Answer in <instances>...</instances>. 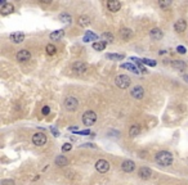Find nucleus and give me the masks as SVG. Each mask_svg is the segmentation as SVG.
Instances as JSON below:
<instances>
[{
    "label": "nucleus",
    "instance_id": "1",
    "mask_svg": "<svg viewBox=\"0 0 188 185\" xmlns=\"http://www.w3.org/2000/svg\"><path fill=\"white\" fill-rule=\"evenodd\" d=\"M155 160L161 166H170L173 163V154L166 151H161L155 156Z\"/></svg>",
    "mask_w": 188,
    "mask_h": 185
},
{
    "label": "nucleus",
    "instance_id": "2",
    "mask_svg": "<svg viewBox=\"0 0 188 185\" xmlns=\"http://www.w3.org/2000/svg\"><path fill=\"white\" fill-rule=\"evenodd\" d=\"M115 84L120 87V89H128L132 84V80L130 77L128 75H119L116 78H115Z\"/></svg>",
    "mask_w": 188,
    "mask_h": 185
},
{
    "label": "nucleus",
    "instance_id": "3",
    "mask_svg": "<svg viewBox=\"0 0 188 185\" xmlns=\"http://www.w3.org/2000/svg\"><path fill=\"white\" fill-rule=\"evenodd\" d=\"M97 121V113L93 111H87L83 116V122L85 126H92Z\"/></svg>",
    "mask_w": 188,
    "mask_h": 185
},
{
    "label": "nucleus",
    "instance_id": "4",
    "mask_svg": "<svg viewBox=\"0 0 188 185\" xmlns=\"http://www.w3.org/2000/svg\"><path fill=\"white\" fill-rule=\"evenodd\" d=\"M79 105V100L75 98V96H68V98L65 99V107L68 111H75Z\"/></svg>",
    "mask_w": 188,
    "mask_h": 185
},
{
    "label": "nucleus",
    "instance_id": "5",
    "mask_svg": "<svg viewBox=\"0 0 188 185\" xmlns=\"http://www.w3.org/2000/svg\"><path fill=\"white\" fill-rule=\"evenodd\" d=\"M32 143L35 144L36 147H43V145L47 143V136H45V134L36 133L35 135L32 136Z\"/></svg>",
    "mask_w": 188,
    "mask_h": 185
},
{
    "label": "nucleus",
    "instance_id": "6",
    "mask_svg": "<svg viewBox=\"0 0 188 185\" xmlns=\"http://www.w3.org/2000/svg\"><path fill=\"white\" fill-rule=\"evenodd\" d=\"M96 169H97L98 172L105 174V172H107V171L110 170V163H108L106 160H99V161H97V163H96Z\"/></svg>",
    "mask_w": 188,
    "mask_h": 185
},
{
    "label": "nucleus",
    "instance_id": "7",
    "mask_svg": "<svg viewBox=\"0 0 188 185\" xmlns=\"http://www.w3.org/2000/svg\"><path fill=\"white\" fill-rule=\"evenodd\" d=\"M72 69L76 72V73H85L88 69V66L87 63H84V62H75V63L72 64Z\"/></svg>",
    "mask_w": 188,
    "mask_h": 185
},
{
    "label": "nucleus",
    "instance_id": "8",
    "mask_svg": "<svg viewBox=\"0 0 188 185\" xmlns=\"http://www.w3.org/2000/svg\"><path fill=\"white\" fill-rule=\"evenodd\" d=\"M107 8H108V11H110V12L116 13V12L120 11V8H121V3H120V2H117V0H110V2L107 3Z\"/></svg>",
    "mask_w": 188,
    "mask_h": 185
},
{
    "label": "nucleus",
    "instance_id": "9",
    "mask_svg": "<svg viewBox=\"0 0 188 185\" xmlns=\"http://www.w3.org/2000/svg\"><path fill=\"white\" fill-rule=\"evenodd\" d=\"M30 58H31V54H30V51L26 50V49H22V50H20L18 53H17V60L18 62H27Z\"/></svg>",
    "mask_w": 188,
    "mask_h": 185
},
{
    "label": "nucleus",
    "instance_id": "10",
    "mask_svg": "<svg viewBox=\"0 0 188 185\" xmlns=\"http://www.w3.org/2000/svg\"><path fill=\"white\" fill-rule=\"evenodd\" d=\"M138 175H139L141 179L148 180L152 176V171H151V169H148V167H141L139 171H138Z\"/></svg>",
    "mask_w": 188,
    "mask_h": 185
},
{
    "label": "nucleus",
    "instance_id": "11",
    "mask_svg": "<svg viewBox=\"0 0 188 185\" xmlns=\"http://www.w3.org/2000/svg\"><path fill=\"white\" fill-rule=\"evenodd\" d=\"M130 94H132L133 98H135V99H142L143 96H144V89H143L142 86H135L134 89L130 91Z\"/></svg>",
    "mask_w": 188,
    "mask_h": 185
},
{
    "label": "nucleus",
    "instance_id": "12",
    "mask_svg": "<svg viewBox=\"0 0 188 185\" xmlns=\"http://www.w3.org/2000/svg\"><path fill=\"white\" fill-rule=\"evenodd\" d=\"M121 169H123L125 172H132V171H134V169H135V163H134L133 161H130V160H126V161H124V162L121 163Z\"/></svg>",
    "mask_w": 188,
    "mask_h": 185
},
{
    "label": "nucleus",
    "instance_id": "13",
    "mask_svg": "<svg viewBox=\"0 0 188 185\" xmlns=\"http://www.w3.org/2000/svg\"><path fill=\"white\" fill-rule=\"evenodd\" d=\"M9 39L14 44H21L25 40V33H22V32H14V33H12L11 36H9Z\"/></svg>",
    "mask_w": 188,
    "mask_h": 185
},
{
    "label": "nucleus",
    "instance_id": "14",
    "mask_svg": "<svg viewBox=\"0 0 188 185\" xmlns=\"http://www.w3.org/2000/svg\"><path fill=\"white\" fill-rule=\"evenodd\" d=\"M186 29H187V22L184 20H179L174 24V30L177 32H183V31H186Z\"/></svg>",
    "mask_w": 188,
    "mask_h": 185
},
{
    "label": "nucleus",
    "instance_id": "15",
    "mask_svg": "<svg viewBox=\"0 0 188 185\" xmlns=\"http://www.w3.org/2000/svg\"><path fill=\"white\" fill-rule=\"evenodd\" d=\"M150 36L152 39H155V40H160V39H162V36H164V32H162L160 29H152L150 31Z\"/></svg>",
    "mask_w": 188,
    "mask_h": 185
},
{
    "label": "nucleus",
    "instance_id": "16",
    "mask_svg": "<svg viewBox=\"0 0 188 185\" xmlns=\"http://www.w3.org/2000/svg\"><path fill=\"white\" fill-rule=\"evenodd\" d=\"M14 9V7L11 4V3H5L3 7H2V9H0V13H2L3 15H8V14H11Z\"/></svg>",
    "mask_w": 188,
    "mask_h": 185
},
{
    "label": "nucleus",
    "instance_id": "17",
    "mask_svg": "<svg viewBox=\"0 0 188 185\" xmlns=\"http://www.w3.org/2000/svg\"><path fill=\"white\" fill-rule=\"evenodd\" d=\"M56 165L59 166V167H65V166L68 165V160H67L65 156H58V157L56 158Z\"/></svg>",
    "mask_w": 188,
    "mask_h": 185
},
{
    "label": "nucleus",
    "instance_id": "18",
    "mask_svg": "<svg viewBox=\"0 0 188 185\" xmlns=\"http://www.w3.org/2000/svg\"><path fill=\"white\" fill-rule=\"evenodd\" d=\"M172 66H173L174 68L179 69V71H184V69H186V67H187L186 62H183V60H174L173 63H172Z\"/></svg>",
    "mask_w": 188,
    "mask_h": 185
},
{
    "label": "nucleus",
    "instance_id": "19",
    "mask_svg": "<svg viewBox=\"0 0 188 185\" xmlns=\"http://www.w3.org/2000/svg\"><path fill=\"white\" fill-rule=\"evenodd\" d=\"M120 35H121V37H123L124 40H129V39L133 36V31H132L130 29H123V30L120 31Z\"/></svg>",
    "mask_w": 188,
    "mask_h": 185
},
{
    "label": "nucleus",
    "instance_id": "20",
    "mask_svg": "<svg viewBox=\"0 0 188 185\" xmlns=\"http://www.w3.org/2000/svg\"><path fill=\"white\" fill-rule=\"evenodd\" d=\"M107 44L105 41H97V42H93V49H96L97 51H103L106 49Z\"/></svg>",
    "mask_w": 188,
    "mask_h": 185
},
{
    "label": "nucleus",
    "instance_id": "21",
    "mask_svg": "<svg viewBox=\"0 0 188 185\" xmlns=\"http://www.w3.org/2000/svg\"><path fill=\"white\" fill-rule=\"evenodd\" d=\"M63 35H65L63 30H57V31L50 33V40H59V39H62Z\"/></svg>",
    "mask_w": 188,
    "mask_h": 185
},
{
    "label": "nucleus",
    "instance_id": "22",
    "mask_svg": "<svg viewBox=\"0 0 188 185\" xmlns=\"http://www.w3.org/2000/svg\"><path fill=\"white\" fill-rule=\"evenodd\" d=\"M78 23H79V26L85 27V26L90 24V20H89V17H87V15H80L78 18Z\"/></svg>",
    "mask_w": 188,
    "mask_h": 185
},
{
    "label": "nucleus",
    "instance_id": "23",
    "mask_svg": "<svg viewBox=\"0 0 188 185\" xmlns=\"http://www.w3.org/2000/svg\"><path fill=\"white\" fill-rule=\"evenodd\" d=\"M98 36L96 33H93L90 31H87V33H85V36H84V41L85 42H89V41H93V40H97Z\"/></svg>",
    "mask_w": 188,
    "mask_h": 185
},
{
    "label": "nucleus",
    "instance_id": "24",
    "mask_svg": "<svg viewBox=\"0 0 188 185\" xmlns=\"http://www.w3.org/2000/svg\"><path fill=\"white\" fill-rule=\"evenodd\" d=\"M101 37H102V40H103L106 44H111V42H114V35H112V33H110V32H105Z\"/></svg>",
    "mask_w": 188,
    "mask_h": 185
},
{
    "label": "nucleus",
    "instance_id": "25",
    "mask_svg": "<svg viewBox=\"0 0 188 185\" xmlns=\"http://www.w3.org/2000/svg\"><path fill=\"white\" fill-rule=\"evenodd\" d=\"M121 68H125V69H130V71H133L134 73H139V69L137 68L134 64H130V63H123V64H121Z\"/></svg>",
    "mask_w": 188,
    "mask_h": 185
},
{
    "label": "nucleus",
    "instance_id": "26",
    "mask_svg": "<svg viewBox=\"0 0 188 185\" xmlns=\"http://www.w3.org/2000/svg\"><path fill=\"white\" fill-rule=\"evenodd\" d=\"M139 133H141V129H139V126H137V125L132 126L130 130H129V135H130L132 138H134V136H137V135H139Z\"/></svg>",
    "mask_w": 188,
    "mask_h": 185
},
{
    "label": "nucleus",
    "instance_id": "27",
    "mask_svg": "<svg viewBox=\"0 0 188 185\" xmlns=\"http://www.w3.org/2000/svg\"><path fill=\"white\" fill-rule=\"evenodd\" d=\"M47 53L49 55H54L57 53V48L54 45H52V44H48V45H47Z\"/></svg>",
    "mask_w": 188,
    "mask_h": 185
},
{
    "label": "nucleus",
    "instance_id": "28",
    "mask_svg": "<svg viewBox=\"0 0 188 185\" xmlns=\"http://www.w3.org/2000/svg\"><path fill=\"white\" fill-rule=\"evenodd\" d=\"M108 59H115V60H121L124 59V55L123 54H107L106 55Z\"/></svg>",
    "mask_w": 188,
    "mask_h": 185
},
{
    "label": "nucleus",
    "instance_id": "29",
    "mask_svg": "<svg viewBox=\"0 0 188 185\" xmlns=\"http://www.w3.org/2000/svg\"><path fill=\"white\" fill-rule=\"evenodd\" d=\"M159 5L162 8V9H166V8H169L170 5H172V2H169V0H165V2H164V0H160Z\"/></svg>",
    "mask_w": 188,
    "mask_h": 185
},
{
    "label": "nucleus",
    "instance_id": "30",
    "mask_svg": "<svg viewBox=\"0 0 188 185\" xmlns=\"http://www.w3.org/2000/svg\"><path fill=\"white\" fill-rule=\"evenodd\" d=\"M59 20H61L62 22H65V23H70L71 22V17L68 14H61V15H59Z\"/></svg>",
    "mask_w": 188,
    "mask_h": 185
},
{
    "label": "nucleus",
    "instance_id": "31",
    "mask_svg": "<svg viewBox=\"0 0 188 185\" xmlns=\"http://www.w3.org/2000/svg\"><path fill=\"white\" fill-rule=\"evenodd\" d=\"M142 63H144V64H148V66H151V67H155V66L157 64L155 60H152V59H147V58L142 59Z\"/></svg>",
    "mask_w": 188,
    "mask_h": 185
},
{
    "label": "nucleus",
    "instance_id": "32",
    "mask_svg": "<svg viewBox=\"0 0 188 185\" xmlns=\"http://www.w3.org/2000/svg\"><path fill=\"white\" fill-rule=\"evenodd\" d=\"M72 149V144H70V143H66L63 147H62V151L63 152H68V151H71Z\"/></svg>",
    "mask_w": 188,
    "mask_h": 185
},
{
    "label": "nucleus",
    "instance_id": "33",
    "mask_svg": "<svg viewBox=\"0 0 188 185\" xmlns=\"http://www.w3.org/2000/svg\"><path fill=\"white\" fill-rule=\"evenodd\" d=\"M177 51L179 53V54H186L187 49H186L184 46H182V45H181V46H178V48H177Z\"/></svg>",
    "mask_w": 188,
    "mask_h": 185
},
{
    "label": "nucleus",
    "instance_id": "34",
    "mask_svg": "<svg viewBox=\"0 0 188 185\" xmlns=\"http://www.w3.org/2000/svg\"><path fill=\"white\" fill-rule=\"evenodd\" d=\"M2 185H14V181L11 180V179H8V180H3L2 181Z\"/></svg>",
    "mask_w": 188,
    "mask_h": 185
},
{
    "label": "nucleus",
    "instance_id": "35",
    "mask_svg": "<svg viewBox=\"0 0 188 185\" xmlns=\"http://www.w3.org/2000/svg\"><path fill=\"white\" fill-rule=\"evenodd\" d=\"M76 134H79V135H89L90 131H89V130H84V131H78Z\"/></svg>",
    "mask_w": 188,
    "mask_h": 185
},
{
    "label": "nucleus",
    "instance_id": "36",
    "mask_svg": "<svg viewBox=\"0 0 188 185\" xmlns=\"http://www.w3.org/2000/svg\"><path fill=\"white\" fill-rule=\"evenodd\" d=\"M49 112H50L49 107H44V108H43V114H48Z\"/></svg>",
    "mask_w": 188,
    "mask_h": 185
},
{
    "label": "nucleus",
    "instance_id": "37",
    "mask_svg": "<svg viewBox=\"0 0 188 185\" xmlns=\"http://www.w3.org/2000/svg\"><path fill=\"white\" fill-rule=\"evenodd\" d=\"M50 130L53 131V135H54V136H58V135H59V134H58V131H57L56 129H53V127H52V129H50Z\"/></svg>",
    "mask_w": 188,
    "mask_h": 185
},
{
    "label": "nucleus",
    "instance_id": "38",
    "mask_svg": "<svg viewBox=\"0 0 188 185\" xmlns=\"http://www.w3.org/2000/svg\"><path fill=\"white\" fill-rule=\"evenodd\" d=\"M184 80H186V81H188V76H184Z\"/></svg>",
    "mask_w": 188,
    "mask_h": 185
}]
</instances>
